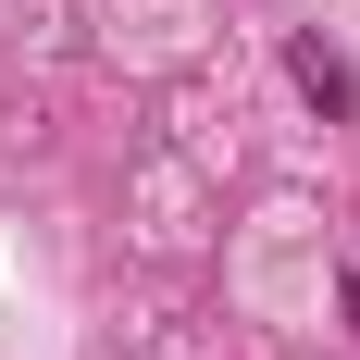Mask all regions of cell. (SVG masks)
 <instances>
[{
	"label": "cell",
	"instance_id": "1",
	"mask_svg": "<svg viewBox=\"0 0 360 360\" xmlns=\"http://www.w3.org/2000/svg\"><path fill=\"white\" fill-rule=\"evenodd\" d=\"M286 87L323 112V124H360V75H348V50H335V37H286Z\"/></svg>",
	"mask_w": 360,
	"mask_h": 360
}]
</instances>
